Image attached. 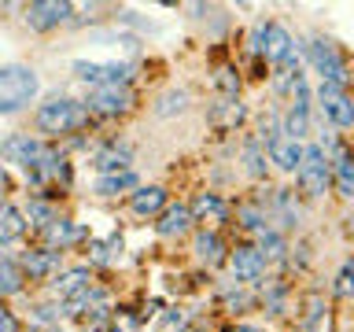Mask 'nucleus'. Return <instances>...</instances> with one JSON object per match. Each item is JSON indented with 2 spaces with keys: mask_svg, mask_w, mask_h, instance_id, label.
Returning <instances> with one entry per match:
<instances>
[{
  "mask_svg": "<svg viewBox=\"0 0 354 332\" xmlns=\"http://www.w3.org/2000/svg\"><path fill=\"white\" fill-rule=\"evenodd\" d=\"M188 107V93L185 89H177V93H166L162 100H159V107H155V115H174V111H185Z\"/></svg>",
  "mask_w": 354,
  "mask_h": 332,
  "instance_id": "32",
  "label": "nucleus"
},
{
  "mask_svg": "<svg viewBox=\"0 0 354 332\" xmlns=\"http://www.w3.org/2000/svg\"><path fill=\"white\" fill-rule=\"evenodd\" d=\"M26 218H30V225H37L41 232L48 229L52 221H59V218H55V207H52V203H44V199H30Z\"/></svg>",
  "mask_w": 354,
  "mask_h": 332,
  "instance_id": "29",
  "label": "nucleus"
},
{
  "mask_svg": "<svg viewBox=\"0 0 354 332\" xmlns=\"http://www.w3.org/2000/svg\"><path fill=\"white\" fill-rule=\"evenodd\" d=\"M44 237H48V248L63 251V248H74V243L85 237V229L74 225V221H66V218H59V221H52V225L44 229Z\"/></svg>",
  "mask_w": 354,
  "mask_h": 332,
  "instance_id": "23",
  "label": "nucleus"
},
{
  "mask_svg": "<svg viewBox=\"0 0 354 332\" xmlns=\"http://www.w3.org/2000/svg\"><path fill=\"white\" fill-rule=\"evenodd\" d=\"M299 188H303L306 199H321L332 185V155L321 148V144H306V155H303V166L295 174Z\"/></svg>",
  "mask_w": 354,
  "mask_h": 332,
  "instance_id": "5",
  "label": "nucleus"
},
{
  "mask_svg": "<svg viewBox=\"0 0 354 332\" xmlns=\"http://www.w3.org/2000/svg\"><path fill=\"white\" fill-rule=\"evenodd\" d=\"M0 281H4V295H15L22 288V281H26V270H22L11 255H4V259H0Z\"/></svg>",
  "mask_w": 354,
  "mask_h": 332,
  "instance_id": "27",
  "label": "nucleus"
},
{
  "mask_svg": "<svg viewBox=\"0 0 354 332\" xmlns=\"http://www.w3.org/2000/svg\"><path fill=\"white\" fill-rule=\"evenodd\" d=\"M129 159H133V151L126 148V144H107L104 151H96L93 166H96L100 174H126L129 170Z\"/></svg>",
  "mask_w": 354,
  "mask_h": 332,
  "instance_id": "19",
  "label": "nucleus"
},
{
  "mask_svg": "<svg viewBox=\"0 0 354 332\" xmlns=\"http://www.w3.org/2000/svg\"><path fill=\"white\" fill-rule=\"evenodd\" d=\"M85 104H88V111H93V115L115 118V115H129L133 104H137V96H133L129 85H104V89H93Z\"/></svg>",
  "mask_w": 354,
  "mask_h": 332,
  "instance_id": "9",
  "label": "nucleus"
},
{
  "mask_svg": "<svg viewBox=\"0 0 354 332\" xmlns=\"http://www.w3.org/2000/svg\"><path fill=\"white\" fill-rule=\"evenodd\" d=\"M229 332H259V329H254V325H232Z\"/></svg>",
  "mask_w": 354,
  "mask_h": 332,
  "instance_id": "36",
  "label": "nucleus"
},
{
  "mask_svg": "<svg viewBox=\"0 0 354 332\" xmlns=\"http://www.w3.org/2000/svg\"><path fill=\"white\" fill-rule=\"evenodd\" d=\"M37 93H41V77L33 66L8 63L0 71V115H19Z\"/></svg>",
  "mask_w": 354,
  "mask_h": 332,
  "instance_id": "2",
  "label": "nucleus"
},
{
  "mask_svg": "<svg viewBox=\"0 0 354 332\" xmlns=\"http://www.w3.org/2000/svg\"><path fill=\"white\" fill-rule=\"evenodd\" d=\"M4 159L11 166H22V170H33V174H44L48 166L59 163L55 148H48L44 140L30 137V133H11L4 140Z\"/></svg>",
  "mask_w": 354,
  "mask_h": 332,
  "instance_id": "4",
  "label": "nucleus"
},
{
  "mask_svg": "<svg viewBox=\"0 0 354 332\" xmlns=\"http://www.w3.org/2000/svg\"><path fill=\"white\" fill-rule=\"evenodd\" d=\"M332 292H336L339 299H354V255H347V259H343V266L336 270Z\"/></svg>",
  "mask_w": 354,
  "mask_h": 332,
  "instance_id": "28",
  "label": "nucleus"
},
{
  "mask_svg": "<svg viewBox=\"0 0 354 332\" xmlns=\"http://www.w3.org/2000/svg\"><path fill=\"white\" fill-rule=\"evenodd\" d=\"M59 266H63V251L55 248H33L22 255L26 281H52V277H59Z\"/></svg>",
  "mask_w": 354,
  "mask_h": 332,
  "instance_id": "11",
  "label": "nucleus"
},
{
  "mask_svg": "<svg viewBox=\"0 0 354 332\" xmlns=\"http://www.w3.org/2000/svg\"><path fill=\"white\" fill-rule=\"evenodd\" d=\"M243 170H248V177H254V181H262L266 170H270V148H266L259 137L243 140Z\"/></svg>",
  "mask_w": 354,
  "mask_h": 332,
  "instance_id": "18",
  "label": "nucleus"
},
{
  "mask_svg": "<svg viewBox=\"0 0 354 332\" xmlns=\"http://www.w3.org/2000/svg\"><path fill=\"white\" fill-rule=\"evenodd\" d=\"M0 332H19V321H15V310H0Z\"/></svg>",
  "mask_w": 354,
  "mask_h": 332,
  "instance_id": "35",
  "label": "nucleus"
},
{
  "mask_svg": "<svg viewBox=\"0 0 354 332\" xmlns=\"http://www.w3.org/2000/svg\"><path fill=\"white\" fill-rule=\"evenodd\" d=\"M262 55L273 63V71L277 66H288V63H299L295 41H292V33H288L281 22H270V37H266V52Z\"/></svg>",
  "mask_w": 354,
  "mask_h": 332,
  "instance_id": "13",
  "label": "nucleus"
},
{
  "mask_svg": "<svg viewBox=\"0 0 354 332\" xmlns=\"http://www.w3.org/2000/svg\"><path fill=\"white\" fill-rule=\"evenodd\" d=\"M140 177L126 170V174H100L96 177V196H118V192H137Z\"/></svg>",
  "mask_w": 354,
  "mask_h": 332,
  "instance_id": "22",
  "label": "nucleus"
},
{
  "mask_svg": "<svg viewBox=\"0 0 354 332\" xmlns=\"http://www.w3.org/2000/svg\"><path fill=\"white\" fill-rule=\"evenodd\" d=\"M192 221H196V214L188 203H170L162 210V218L155 221V232H159L162 240H177V237H185V232H192Z\"/></svg>",
  "mask_w": 354,
  "mask_h": 332,
  "instance_id": "14",
  "label": "nucleus"
},
{
  "mask_svg": "<svg viewBox=\"0 0 354 332\" xmlns=\"http://www.w3.org/2000/svg\"><path fill=\"white\" fill-rule=\"evenodd\" d=\"M96 248V262H115L122 255V237H111L107 243H93Z\"/></svg>",
  "mask_w": 354,
  "mask_h": 332,
  "instance_id": "33",
  "label": "nucleus"
},
{
  "mask_svg": "<svg viewBox=\"0 0 354 332\" xmlns=\"http://www.w3.org/2000/svg\"><path fill=\"white\" fill-rule=\"evenodd\" d=\"M273 203H277V221H281L284 229H292L295 221H299L295 192H292V188H277V192H273Z\"/></svg>",
  "mask_w": 354,
  "mask_h": 332,
  "instance_id": "26",
  "label": "nucleus"
},
{
  "mask_svg": "<svg viewBox=\"0 0 354 332\" xmlns=\"http://www.w3.org/2000/svg\"><path fill=\"white\" fill-rule=\"evenodd\" d=\"M332 181L343 199H354V151L347 144H332Z\"/></svg>",
  "mask_w": 354,
  "mask_h": 332,
  "instance_id": "16",
  "label": "nucleus"
},
{
  "mask_svg": "<svg viewBox=\"0 0 354 332\" xmlns=\"http://www.w3.org/2000/svg\"><path fill=\"white\" fill-rule=\"evenodd\" d=\"M306 59H310V66L321 74V82L325 85H339V89H351V82H354V74H351V66H347V59H343V52L332 44L328 37H321V33H314L310 37V44H306Z\"/></svg>",
  "mask_w": 354,
  "mask_h": 332,
  "instance_id": "3",
  "label": "nucleus"
},
{
  "mask_svg": "<svg viewBox=\"0 0 354 332\" xmlns=\"http://www.w3.org/2000/svg\"><path fill=\"white\" fill-rule=\"evenodd\" d=\"M115 332H140V321L129 317V314H118L115 317Z\"/></svg>",
  "mask_w": 354,
  "mask_h": 332,
  "instance_id": "34",
  "label": "nucleus"
},
{
  "mask_svg": "<svg viewBox=\"0 0 354 332\" xmlns=\"http://www.w3.org/2000/svg\"><path fill=\"white\" fill-rule=\"evenodd\" d=\"M196 259H199V262H207V266L229 262L225 243H221L218 232H210V229H199V232H196Z\"/></svg>",
  "mask_w": 354,
  "mask_h": 332,
  "instance_id": "20",
  "label": "nucleus"
},
{
  "mask_svg": "<svg viewBox=\"0 0 354 332\" xmlns=\"http://www.w3.org/2000/svg\"><path fill=\"white\" fill-rule=\"evenodd\" d=\"M52 292L59 295V303H71V299L85 295V292H88V270H85V266H74V270H63V273L52 281Z\"/></svg>",
  "mask_w": 354,
  "mask_h": 332,
  "instance_id": "17",
  "label": "nucleus"
},
{
  "mask_svg": "<svg viewBox=\"0 0 354 332\" xmlns=\"http://www.w3.org/2000/svg\"><path fill=\"white\" fill-rule=\"evenodd\" d=\"M259 251L266 255V259H281L284 255V237L277 229H262L259 232Z\"/></svg>",
  "mask_w": 354,
  "mask_h": 332,
  "instance_id": "30",
  "label": "nucleus"
},
{
  "mask_svg": "<svg viewBox=\"0 0 354 332\" xmlns=\"http://www.w3.org/2000/svg\"><path fill=\"white\" fill-rule=\"evenodd\" d=\"M266 148H270V163L277 166V170L299 174V166H303V155H306V144H303V140H295V137H288V133H281V137L270 140Z\"/></svg>",
  "mask_w": 354,
  "mask_h": 332,
  "instance_id": "12",
  "label": "nucleus"
},
{
  "mask_svg": "<svg viewBox=\"0 0 354 332\" xmlns=\"http://www.w3.org/2000/svg\"><path fill=\"white\" fill-rule=\"evenodd\" d=\"M221 303H225V310H232V314H243V310L251 306V295L236 284V288H225V292H221Z\"/></svg>",
  "mask_w": 354,
  "mask_h": 332,
  "instance_id": "31",
  "label": "nucleus"
},
{
  "mask_svg": "<svg viewBox=\"0 0 354 332\" xmlns=\"http://www.w3.org/2000/svg\"><path fill=\"white\" fill-rule=\"evenodd\" d=\"M74 74L77 82L93 85V89H104V85H129V74L133 66L129 63H96V59H77L74 63Z\"/></svg>",
  "mask_w": 354,
  "mask_h": 332,
  "instance_id": "7",
  "label": "nucleus"
},
{
  "mask_svg": "<svg viewBox=\"0 0 354 332\" xmlns=\"http://www.w3.org/2000/svg\"><path fill=\"white\" fill-rule=\"evenodd\" d=\"M88 118H93L88 104H82V100H71V96H52V100H44V104L37 107V115H33L37 129L48 133V137H66V133L85 129Z\"/></svg>",
  "mask_w": 354,
  "mask_h": 332,
  "instance_id": "1",
  "label": "nucleus"
},
{
  "mask_svg": "<svg viewBox=\"0 0 354 332\" xmlns=\"http://www.w3.org/2000/svg\"><path fill=\"white\" fill-rule=\"evenodd\" d=\"M166 207H170V196H166L162 185H144V188H137V192L129 196V210L140 214V218H155V214L162 218Z\"/></svg>",
  "mask_w": 354,
  "mask_h": 332,
  "instance_id": "15",
  "label": "nucleus"
},
{
  "mask_svg": "<svg viewBox=\"0 0 354 332\" xmlns=\"http://www.w3.org/2000/svg\"><path fill=\"white\" fill-rule=\"evenodd\" d=\"M188 207H192L196 221H207V218H210V221H221V218L229 214V203H225L218 192H196Z\"/></svg>",
  "mask_w": 354,
  "mask_h": 332,
  "instance_id": "21",
  "label": "nucleus"
},
{
  "mask_svg": "<svg viewBox=\"0 0 354 332\" xmlns=\"http://www.w3.org/2000/svg\"><path fill=\"white\" fill-rule=\"evenodd\" d=\"M71 15L74 4H66V0H33V4H26V26L33 33L59 30L63 22H71Z\"/></svg>",
  "mask_w": 354,
  "mask_h": 332,
  "instance_id": "8",
  "label": "nucleus"
},
{
  "mask_svg": "<svg viewBox=\"0 0 354 332\" xmlns=\"http://www.w3.org/2000/svg\"><path fill=\"white\" fill-rule=\"evenodd\" d=\"M266 255L259 248H251V243H236V248L229 251V270L236 277V284H259L266 277Z\"/></svg>",
  "mask_w": 354,
  "mask_h": 332,
  "instance_id": "10",
  "label": "nucleus"
},
{
  "mask_svg": "<svg viewBox=\"0 0 354 332\" xmlns=\"http://www.w3.org/2000/svg\"><path fill=\"white\" fill-rule=\"evenodd\" d=\"M317 111L321 118L332 122L336 129H354V96L351 89H339V85H317Z\"/></svg>",
  "mask_w": 354,
  "mask_h": 332,
  "instance_id": "6",
  "label": "nucleus"
},
{
  "mask_svg": "<svg viewBox=\"0 0 354 332\" xmlns=\"http://www.w3.org/2000/svg\"><path fill=\"white\" fill-rule=\"evenodd\" d=\"M236 221H240L248 232L270 229V225H266V207L259 203V199H243V203H236Z\"/></svg>",
  "mask_w": 354,
  "mask_h": 332,
  "instance_id": "25",
  "label": "nucleus"
},
{
  "mask_svg": "<svg viewBox=\"0 0 354 332\" xmlns=\"http://www.w3.org/2000/svg\"><path fill=\"white\" fill-rule=\"evenodd\" d=\"M22 218H26V214H22L15 203H4V214H0V243H4V248H11V243L26 232L30 221H22Z\"/></svg>",
  "mask_w": 354,
  "mask_h": 332,
  "instance_id": "24",
  "label": "nucleus"
}]
</instances>
